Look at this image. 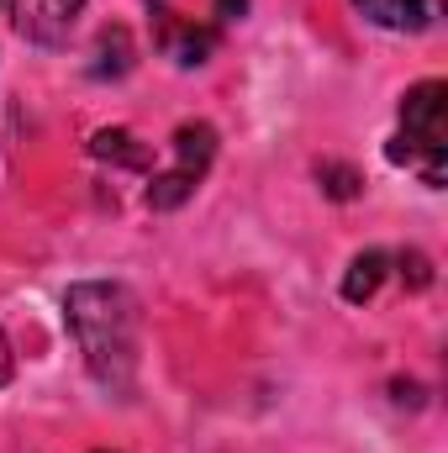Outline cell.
Here are the masks:
<instances>
[{
  "label": "cell",
  "mask_w": 448,
  "mask_h": 453,
  "mask_svg": "<svg viewBox=\"0 0 448 453\" xmlns=\"http://www.w3.org/2000/svg\"><path fill=\"white\" fill-rule=\"evenodd\" d=\"M64 322L80 342L90 374L112 395H132V385H137V296L116 280H80L64 296Z\"/></svg>",
  "instance_id": "obj_1"
},
{
  "label": "cell",
  "mask_w": 448,
  "mask_h": 453,
  "mask_svg": "<svg viewBox=\"0 0 448 453\" xmlns=\"http://www.w3.org/2000/svg\"><path fill=\"white\" fill-rule=\"evenodd\" d=\"M390 164L412 169L428 190L448 185V85L422 80L401 96V132L385 148Z\"/></svg>",
  "instance_id": "obj_2"
},
{
  "label": "cell",
  "mask_w": 448,
  "mask_h": 453,
  "mask_svg": "<svg viewBox=\"0 0 448 453\" xmlns=\"http://www.w3.org/2000/svg\"><path fill=\"white\" fill-rule=\"evenodd\" d=\"M169 148H174V164L148 180V206L153 211H174L196 196V185L206 180V169L217 158V127L212 121H185Z\"/></svg>",
  "instance_id": "obj_3"
},
{
  "label": "cell",
  "mask_w": 448,
  "mask_h": 453,
  "mask_svg": "<svg viewBox=\"0 0 448 453\" xmlns=\"http://www.w3.org/2000/svg\"><path fill=\"white\" fill-rule=\"evenodd\" d=\"M148 16H153V42H158V53L174 58L180 69H201V64L217 53V42H222V27H217V21L180 16V11H169V5H158V0H148Z\"/></svg>",
  "instance_id": "obj_4"
},
{
  "label": "cell",
  "mask_w": 448,
  "mask_h": 453,
  "mask_svg": "<svg viewBox=\"0 0 448 453\" xmlns=\"http://www.w3.org/2000/svg\"><path fill=\"white\" fill-rule=\"evenodd\" d=\"M80 11H85V0H5L11 27H16L27 42H42V48L64 42V37L74 32Z\"/></svg>",
  "instance_id": "obj_5"
},
{
  "label": "cell",
  "mask_w": 448,
  "mask_h": 453,
  "mask_svg": "<svg viewBox=\"0 0 448 453\" xmlns=\"http://www.w3.org/2000/svg\"><path fill=\"white\" fill-rule=\"evenodd\" d=\"M353 11L385 32H428L444 16V0H353Z\"/></svg>",
  "instance_id": "obj_6"
},
{
  "label": "cell",
  "mask_w": 448,
  "mask_h": 453,
  "mask_svg": "<svg viewBox=\"0 0 448 453\" xmlns=\"http://www.w3.org/2000/svg\"><path fill=\"white\" fill-rule=\"evenodd\" d=\"M385 274H390V253H385V248H364V253L348 264V274H343V301H348V306L375 301V290L385 285Z\"/></svg>",
  "instance_id": "obj_7"
},
{
  "label": "cell",
  "mask_w": 448,
  "mask_h": 453,
  "mask_svg": "<svg viewBox=\"0 0 448 453\" xmlns=\"http://www.w3.org/2000/svg\"><path fill=\"white\" fill-rule=\"evenodd\" d=\"M90 153H96V158H112V164H127V169H148V164H153L148 142H137L127 127H106V132H96V137H90Z\"/></svg>",
  "instance_id": "obj_8"
},
{
  "label": "cell",
  "mask_w": 448,
  "mask_h": 453,
  "mask_svg": "<svg viewBox=\"0 0 448 453\" xmlns=\"http://www.w3.org/2000/svg\"><path fill=\"white\" fill-rule=\"evenodd\" d=\"M317 185H322V196H333V201H359L364 174L348 169V164H317Z\"/></svg>",
  "instance_id": "obj_9"
},
{
  "label": "cell",
  "mask_w": 448,
  "mask_h": 453,
  "mask_svg": "<svg viewBox=\"0 0 448 453\" xmlns=\"http://www.w3.org/2000/svg\"><path fill=\"white\" fill-rule=\"evenodd\" d=\"M390 264H401V280H406L412 290H428V285H433V264H428V253L406 248V253H396Z\"/></svg>",
  "instance_id": "obj_10"
},
{
  "label": "cell",
  "mask_w": 448,
  "mask_h": 453,
  "mask_svg": "<svg viewBox=\"0 0 448 453\" xmlns=\"http://www.w3.org/2000/svg\"><path fill=\"white\" fill-rule=\"evenodd\" d=\"M11 374H16V353H11V338L0 333V385H11Z\"/></svg>",
  "instance_id": "obj_11"
}]
</instances>
